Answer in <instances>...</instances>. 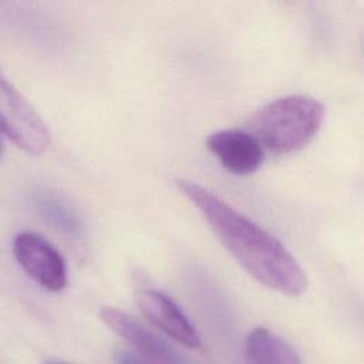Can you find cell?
Returning a JSON list of instances; mask_svg holds the SVG:
<instances>
[{
    "label": "cell",
    "instance_id": "obj_2",
    "mask_svg": "<svg viewBox=\"0 0 364 364\" xmlns=\"http://www.w3.org/2000/svg\"><path fill=\"white\" fill-rule=\"evenodd\" d=\"M326 117L324 105L303 94L277 98L252 118V134L262 146L289 154L303 148L318 132Z\"/></svg>",
    "mask_w": 364,
    "mask_h": 364
},
{
    "label": "cell",
    "instance_id": "obj_5",
    "mask_svg": "<svg viewBox=\"0 0 364 364\" xmlns=\"http://www.w3.org/2000/svg\"><path fill=\"white\" fill-rule=\"evenodd\" d=\"M100 318L112 333L131 344L138 354L158 364H189L175 347L131 314L117 307L105 306L100 310Z\"/></svg>",
    "mask_w": 364,
    "mask_h": 364
},
{
    "label": "cell",
    "instance_id": "obj_4",
    "mask_svg": "<svg viewBox=\"0 0 364 364\" xmlns=\"http://www.w3.org/2000/svg\"><path fill=\"white\" fill-rule=\"evenodd\" d=\"M13 255L21 269L43 289L60 291L65 287V260L58 249L41 235L18 233L13 240Z\"/></svg>",
    "mask_w": 364,
    "mask_h": 364
},
{
    "label": "cell",
    "instance_id": "obj_1",
    "mask_svg": "<svg viewBox=\"0 0 364 364\" xmlns=\"http://www.w3.org/2000/svg\"><path fill=\"white\" fill-rule=\"evenodd\" d=\"M235 260L259 283L287 296H300L307 277L296 257L273 235L195 181H176Z\"/></svg>",
    "mask_w": 364,
    "mask_h": 364
},
{
    "label": "cell",
    "instance_id": "obj_12",
    "mask_svg": "<svg viewBox=\"0 0 364 364\" xmlns=\"http://www.w3.org/2000/svg\"><path fill=\"white\" fill-rule=\"evenodd\" d=\"M0 151H1V142H0Z\"/></svg>",
    "mask_w": 364,
    "mask_h": 364
},
{
    "label": "cell",
    "instance_id": "obj_9",
    "mask_svg": "<svg viewBox=\"0 0 364 364\" xmlns=\"http://www.w3.org/2000/svg\"><path fill=\"white\" fill-rule=\"evenodd\" d=\"M33 203L41 218H44L55 229L75 237L81 235L82 226L80 219L77 218L74 210L60 198L48 192H38L34 195Z\"/></svg>",
    "mask_w": 364,
    "mask_h": 364
},
{
    "label": "cell",
    "instance_id": "obj_6",
    "mask_svg": "<svg viewBox=\"0 0 364 364\" xmlns=\"http://www.w3.org/2000/svg\"><path fill=\"white\" fill-rule=\"evenodd\" d=\"M135 301L145 318L178 344L188 348H199L200 338L179 306L165 293L154 289H141L135 293Z\"/></svg>",
    "mask_w": 364,
    "mask_h": 364
},
{
    "label": "cell",
    "instance_id": "obj_10",
    "mask_svg": "<svg viewBox=\"0 0 364 364\" xmlns=\"http://www.w3.org/2000/svg\"><path fill=\"white\" fill-rule=\"evenodd\" d=\"M114 363L115 364H158L136 351L127 350V348H119L114 353Z\"/></svg>",
    "mask_w": 364,
    "mask_h": 364
},
{
    "label": "cell",
    "instance_id": "obj_7",
    "mask_svg": "<svg viewBox=\"0 0 364 364\" xmlns=\"http://www.w3.org/2000/svg\"><path fill=\"white\" fill-rule=\"evenodd\" d=\"M209 152L233 175H249L263 164L264 149L259 139L247 131L222 129L206 138Z\"/></svg>",
    "mask_w": 364,
    "mask_h": 364
},
{
    "label": "cell",
    "instance_id": "obj_11",
    "mask_svg": "<svg viewBox=\"0 0 364 364\" xmlns=\"http://www.w3.org/2000/svg\"><path fill=\"white\" fill-rule=\"evenodd\" d=\"M46 364H71V363H67V361H61V360L51 358V360H48Z\"/></svg>",
    "mask_w": 364,
    "mask_h": 364
},
{
    "label": "cell",
    "instance_id": "obj_8",
    "mask_svg": "<svg viewBox=\"0 0 364 364\" xmlns=\"http://www.w3.org/2000/svg\"><path fill=\"white\" fill-rule=\"evenodd\" d=\"M247 364H303L296 350L269 328L256 327L245 338Z\"/></svg>",
    "mask_w": 364,
    "mask_h": 364
},
{
    "label": "cell",
    "instance_id": "obj_3",
    "mask_svg": "<svg viewBox=\"0 0 364 364\" xmlns=\"http://www.w3.org/2000/svg\"><path fill=\"white\" fill-rule=\"evenodd\" d=\"M0 129L31 155H41L50 145V131L40 114L0 71Z\"/></svg>",
    "mask_w": 364,
    "mask_h": 364
}]
</instances>
